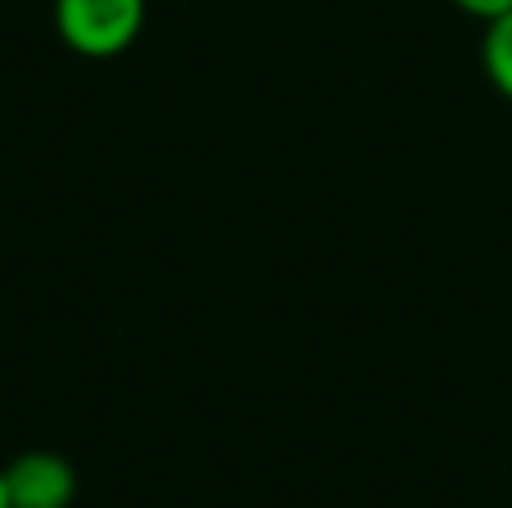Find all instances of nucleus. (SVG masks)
<instances>
[{
	"instance_id": "nucleus-1",
	"label": "nucleus",
	"mask_w": 512,
	"mask_h": 508,
	"mask_svg": "<svg viewBox=\"0 0 512 508\" xmlns=\"http://www.w3.org/2000/svg\"><path fill=\"white\" fill-rule=\"evenodd\" d=\"M149 0H54V27L68 50L86 59H117L144 32Z\"/></svg>"
},
{
	"instance_id": "nucleus-2",
	"label": "nucleus",
	"mask_w": 512,
	"mask_h": 508,
	"mask_svg": "<svg viewBox=\"0 0 512 508\" xmlns=\"http://www.w3.org/2000/svg\"><path fill=\"white\" fill-rule=\"evenodd\" d=\"M9 508H68L77 500V473L54 450H27L0 468Z\"/></svg>"
},
{
	"instance_id": "nucleus-3",
	"label": "nucleus",
	"mask_w": 512,
	"mask_h": 508,
	"mask_svg": "<svg viewBox=\"0 0 512 508\" xmlns=\"http://www.w3.org/2000/svg\"><path fill=\"white\" fill-rule=\"evenodd\" d=\"M481 59L499 90L512 99V9L495 23H486V41H481Z\"/></svg>"
},
{
	"instance_id": "nucleus-4",
	"label": "nucleus",
	"mask_w": 512,
	"mask_h": 508,
	"mask_svg": "<svg viewBox=\"0 0 512 508\" xmlns=\"http://www.w3.org/2000/svg\"><path fill=\"white\" fill-rule=\"evenodd\" d=\"M454 5L463 9V14L472 18H486V23H495V18H504L512 9V0H454Z\"/></svg>"
},
{
	"instance_id": "nucleus-5",
	"label": "nucleus",
	"mask_w": 512,
	"mask_h": 508,
	"mask_svg": "<svg viewBox=\"0 0 512 508\" xmlns=\"http://www.w3.org/2000/svg\"><path fill=\"white\" fill-rule=\"evenodd\" d=\"M0 508H9V495H5V477H0Z\"/></svg>"
}]
</instances>
